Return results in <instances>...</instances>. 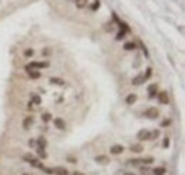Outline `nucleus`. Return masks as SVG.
Returning a JSON list of instances; mask_svg holds the SVG:
<instances>
[{"label":"nucleus","mask_w":185,"mask_h":175,"mask_svg":"<svg viewBox=\"0 0 185 175\" xmlns=\"http://www.w3.org/2000/svg\"><path fill=\"white\" fill-rule=\"evenodd\" d=\"M23 161L27 162V164H30L32 167H34V168H37V170H41V171H43V168H44L43 161H40L36 155H33V154H30V152H27V154L23 155Z\"/></svg>","instance_id":"obj_1"},{"label":"nucleus","mask_w":185,"mask_h":175,"mask_svg":"<svg viewBox=\"0 0 185 175\" xmlns=\"http://www.w3.org/2000/svg\"><path fill=\"white\" fill-rule=\"evenodd\" d=\"M43 172L47 175H70V171L64 167H53V168H43Z\"/></svg>","instance_id":"obj_2"},{"label":"nucleus","mask_w":185,"mask_h":175,"mask_svg":"<svg viewBox=\"0 0 185 175\" xmlns=\"http://www.w3.org/2000/svg\"><path fill=\"white\" fill-rule=\"evenodd\" d=\"M143 115L145 118H148V120H155V118L159 117V110L157 107H148L147 110H144Z\"/></svg>","instance_id":"obj_3"},{"label":"nucleus","mask_w":185,"mask_h":175,"mask_svg":"<svg viewBox=\"0 0 185 175\" xmlns=\"http://www.w3.org/2000/svg\"><path fill=\"white\" fill-rule=\"evenodd\" d=\"M94 162L98 164V165H108L111 162V160H110V157L106 155V154H98V155L94 157Z\"/></svg>","instance_id":"obj_4"},{"label":"nucleus","mask_w":185,"mask_h":175,"mask_svg":"<svg viewBox=\"0 0 185 175\" xmlns=\"http://www.w3.org/2000/svg\"><path fill=\"white\" fill-rule=\"evenodd\" d=\"M137 139L138 141H151V130L143 128L137 132Z\"/></svg>","instance_id":"obj_5"},{"label":"nucleus","mask_w":185,"mask_h":175,"mask_svg":"<svg viewBox=\"0 0 185 175\" xmlns=\"http://www.w3.org/2000/svg\"><path fill=\"white\" fill-rule=\"evenodd\" d=\"M27 67L33 68V70H40V68H48L50 63L48 61H32L30 64H27Z\"/></svg>","instance_id":"obj_6"},{"label":"nucleus","mask_w":185,"mask_h":175,"mask_svg":"<svg viewBox=\"0 0 185 175\" xmlns=\"http://www.w3.org/2000/svg\"><path fill=\"white\" fill-rule=\"evenodd\" d=\"M148 98H155L157 95H158V93H159V90H158V84L157 83H152V84H149L148 86Z\"/></svg>","instance_id":"obj_7"},{"label":"nucleus","mask_w":185,"mask_h":175,"mask_svg":"<svg viewBox=\"0 0 185 175\" xmlns=\"http://www.w3.org/2000/svg\"><path fill=\"white\" fill-rule=\"evenodd\" d=\"M124 151H125V148H124V145H121V144H114V145L110 147L111 155H121Z\"/></svg>","instance_id":"obj_8"},{"label":"nucleus","mask_w":185,"mask_h":175,"mask_svg":"<svg viewBox=\"0 0 185 175\" xmlns=\"http://www.w3.org/2000/svg\"><path fill=\"white\" fill-rule=\"evenodd\" d=\"M24 70H26V73H27V76L32 78V80H38L40 77H41V73L38 71V70H33V68H30V67H24Z\"/></svg>","instance_id":"obj_9"},{"label":"nucleus","mask_w":185,"mask_h":175,"mask_svg":"<svg viewBox=\"0 0 185 175\" xmlns=\"http://www.w3.org/2000/svg\"><path fill=\"white\" fill-rule=\"evenodd\" d=\"M157 98H158L159 104L167 105V104L170 103V97H168V93H167V91H159V93H158V95H157Z\"/></svg>","instance_id":"obj_10"},{"label":"nucleus","mask_w":185,"mask_h":175,"mask_svg":"<svg viewBox=\"0 0 185 175\" xmlns=\"http://www.w3.org/2000/svg\"><path fill=\"white\" fill-rule=\"evenodd\" d=\"M53 125H54L57 130H60V131H64V130H66V123H64V120L60 118V117L53 118Z\"/></svg>","instance_id":"obj_11"},{"label":"nucleus","mask_w":185,"mask_h":175,"mask_svg":"<svg viewBox=\"0 0 185 175\" xmlns=\"http://www.w3.org/2000/svg\"><path fill=\"white\" fill-rule=\"evenodd\" d=\"M145 81H147V80H145L144 74H137L135 77H133V80H131V84H133V86H143Z\"/></svg>","instance_id":"obj_12"},{"label":"nucleus","mask_w":185,"mask_h":175,"mask_svg":"<svg viewBox=\"0 0 185 175\" xmlns=\"http://www.w3.org/2000/svg\"><path fill=\"white\" fill-rule=\"evenodd\" d=\"M33 124H34V117H33V115H27V117L23 120V124H22V125H23V130L27 131V130H30V127H32Z\"/></svg>","instance_id":"obj_13"},{"label":"nucleus","mask_w":185,"mask_h":175,"mask_svg":"<svg viewBox=\"0 0 185 175\" xmlns=\"http://www.w3.org/2000/svg\"><path fill=\"white\" fill-rule=\"evenodd\" d=\"M130 151H131V152H134V154H141V152H144V147H143L140 142H137V144H131V145H130Z\"/></svg>","instance_id":"obj_14"},{"label":"nucleus","mask_w":185,"mask_h":175,"mask_svg":"<svg viewBox=\"0 0 185 175\" xmlns=\"http://www.w3.org/2000/svg\"><path fill=\"white\" fill-rule=\"evenodd\" d=\"M48 83L50 84H54V86H60V87L66 84V81L63 78H60V77H50L48 78Z\"/></svg>","instance_id":"obj_15"},{"label":"nucleus","mask_w":185,"mask_h":175,"mask_svg":"<svg viewBox=\"0 0 185 175\" xmlns=\"http://www.w3.org/2000/svg\"><path fill=\"white\" fill-rule=\"evenodd\" d=\"M137 94L135 93H131V94H128L127 97H125V103L128 104V105H133V104H135L137 103Z\"/></svg>","instance_id":"obj_16"},{"label":"nucleus","mask_w":185,"mask_h":175,"mask_svg":"<svg viewBox=\"0 0 185 175\" xmlns=\"http://www.w3.org/2000/svg\"><path fill=\"white\" fill-rule=\"evenodd\" d=\"M125 164H127V165L138 167V165H141V157H137V158H128V160L125 161Z\"/></svg>","instance_id":"obj_17"},{"label":"nucleus","mask_w":185,"mask_h":175,"mask_svg":"<svg viewBox=\"0 0 185 175\" xmlns=\"http://www.w3.org/2000/svg\"><path fill=\"white\" fill-rule=\"evenodd\" d=\"M30 103H33L34 105H40L41 104V97L36 93H32L30 94Z\"/></svg>","instance_id":"obj_18"},{"label":"nucleus","mask_w":185,"mask_h":175,"mask_svg":"<svg viewBox=\"0 0 185 175\" xmlns=\"http://www.w3.org/2000/svg\"><path fill=\"white\" fill-rule=\"evenodd\" d=\"M36 145L37 147H40V148H46L47 147V139H46V137L44 135H40L38 138L36 139Z\"/></svg>","instance_id":"obj_19"},{"label":"nucleus","mask_w":185,"mask_h":175,"mask_svg":"<svg viewBox=\"0 0 185 175\" xmlns=\"http://www.w3.org/2000/svg\"><path fill=\"white\" fill-rule=\"evenodd\" d=\"M37 158H38L40 161H44V160L47 158L46 148H40V147H37Z\"/></svg>","instance_id":"obj_20"},{"label":"nucleus","mask_w":185,"mask_h":175,"mask_svg":"<svg viewBox=\"0 0 185 175\" xmlns=\"http://www.w3.org/2000/svg\"><path fill=\"white\" fill-rule=\"evenodd\" d=\"M152 175H167V168L165 167H155L152 168Z\"/></svg>","instance_id":"obj_21"},{"label":"nucleus","mask_w":185,"mask_h":175,"mask_svg":"<svg viewBox=\"0 0 185 175\" xmlns=\"http://www.w3.org/2000/svg\"><path fill=\"white\" fill-rule=\"evenodd\" d=\"M122 48H124L125 51H133V50L137 48V43H134V42H125L124 46H122Z\"/></svg>","instance_id":"obj_22"},{"label":"nucleus","mask_w":185,"mask_h":175,"mask_svg":"<svg viewBox=\"0 0 185 175\" xmlns=\"http://www.w3.org/2000/svg\"><path fill=\"white\" fill-rule=\"evenodd\" d=\"M118 26H120V29H121V32H124V33H130L131 32V29H130V26L125 23V21H122V20H120L118 23H117Z\"/></svg>","instance_id":"obj_23"},{"label":"nucleus","mask_w":185,"mask_h":175,"mask_svg":"<svg viewBox=\"0 0 185 175\" xmlns=\"http://www.w3.org/2000/svg\"><path fill=\"white\" fill-rule=\"evenodd\" d=\"M154 157H141V165H151L154 164Z\"/></svg>","instance_id":"obj_24"},{"label":"nucleus","mask_w":185,"mask_h":175,"mask_svg":"<svg viewBox=\"0 0 185 175\" xmlns=\"http://www.w3.org/2000/svg\"><path fill=\"white\" fill-rule=\"evenodd\" d=\"M53 120V115L50 114V113H43L41 114V121L43 123H48V121H51Z\"/></svg>","instance_id":"obj_25"},{"label":"nucleus","mask_w":185,"mask_h":175,"mask_svg":"<svg viewBox=\"0 0 185 175\" xmlns=\"http://www.w3.org/2000/svg\"><path fill=\"white\" fill-rule=\"evenodd\" d=\"M51 54H53V48H50V47H46V48L41 50V56H43V57H48V56H51Z\"/></svg>","instance_id":"obj_26"},{"label":"nucleus","mask_w":185,"mask_h":175,"mask_svg":"<svg viewBox=\"0 0 185 175\" xmlns=\"http://www.w3.org/2000/svg\"><path fill=\"white\" fill-rule=\"evenodd\" d=\"M23 56L27 57V58H30V57L34 56V50H33V48H26V50L23 51Z\"/></svg>","instance_id":"obj_27"},{"label":"nucleus","mask_w":185,"mask_h":175,"mask_svg":"<svg viewBox=\"0 0 185 175\" xmlns=\"http://www.w3.org/2000/svg\"><path fill=\"white\" fill-rule=\"evenodd\" d=\"M159 135H161L159 130H154V131H151V139H157V138H159Z\"/></svg>","instance_id":"obj_28"},{"label":"nucleus","mask_w":185,"mask_h":175,"mask_svg":"<svg viewBox=\"0 0 185 175\" xmlns=\"http://www.w3.org/2000/svg\"><path fill=\"white\" fill-rule=\"evenodd\" d=\"M125 34H127V33H124V32H120V33H117V36H115V40H117V42H121V40H124Z\"/></svg>","instance_id":"obj_29"},{"label":"nucleus","mask_w":185,"mask_h":175,"mask_svg":"<svg viewBox=\"0 0 185 175\" xmlns=\"http://www.w3.org/2000/svg\"><path fill=\"white\" fill-rule=\"evenodd\" d=\"M75 4L78 9H83L85 4H87V0H75Z\"/></svg>","instance_id":"obj_30"},{"label":"nucleus","mask_w":185,"mask_h":175,"mask_svg":"<svg viewBox=\"0 0 185 175\" xmlns=\"http://www.w3.org/2000/svg\"><path fill=\"white\" fill-rule=\"evenodd\" d=\"M100 4H101V3H100V0H96V1L93 3V6H91V10H93V11L98 10V9H100Z\"/></svg>","instance_id":"obj_31"},{"label":"nucleus","mask_w":185,"mask_h":175,"mask_svg":"<svg viewBox=\"0 0 185 175\" xmlns=\"http://www.w3.org/2000/svg\"><path fill=\"white\" fill-rule=\"evenodd\" d=\"M151 76H152V68H151V67H147V70H145V74H144L145 80H148Z\"/></svg>","instance_id":"obj_32"},{"label":"nucleus","mask_w":185,"mask_h":175,"mask_svg":"<svg viewBox=\"0 0 185 175\" xmlns=\"http://www.w3.org/2000/svg\"><path fill=\"white\" fill-rule=\"evenodd\" d=\"M162 147H164V148H168V147H170V138H167V137L164 138V141H162Z\"/></svg>","instance_id":"obj_33"},{"label":"nucleus","mask_w":185,"mask_h":175,"mask_svg":"<svg viewBox=\"0 0 185 175\" xmlns=\"http://www.w3.org/2000/svg\"><path fill=\"white\" fill-rule=\"evenodd\" d=\"M140 46H141V48H143V51H144V54H145V57H148L149 54H148V50H147V47L144 46V43H141V42H140Z\"/></svg>","instance_id":"obj_34"},{"label":"nucleus","mask_w":185,"mask_h":175,"mask_svg":"<svg viewBox=\"0 0 185 175\" xmlns=\"http://www.w3.org/2000/svg\"><path fill=\"white\" fill-rule=\"evenodd\" d=\"M27 144H29V147H36V139L34 138H30Z\"/></svg>","instance_id":"obj_35"},{"label":"nucleus","mask_w":185,"mask_h":175,"mask_svg":"<svg viewBox=\"0 0 185 175\" xmlns=\"http://www.w3.org/2000/svg\"><path fill=\"white\" fill-rule=\"evenodd\" d=\"M67 161L71 162V164H74V165L77 164V158H73V157H67Z\"/></svg>","instance_id":"obj_36"},{"label":"nucleus","mask_w":185,"mask_h":175,"mask_svg":"<svg viewBox=\"0 0 185 175\" xmlns=\"http://www.w3.org/2000/svg\"><path fill=\"white\" fill-rule=\"evenodd\" d=\"M33 105H34V104L29 101V104H27V110H29V111H34V107H33Z\"/></svg>","instance_id":"obj_37"},{"label":"nucleus","mask_w":185,"mask_h":175,"mask_svg":"<svg viewBox=\"0 0 185 175\" xmlns=\"http://www.w3.org/2000/svg\"><path fill=\"white\" fill-rule=\"evenodd\" d=\"M170 124H171L170 120H164V121L161 123V127H167V125H170Z\"/></svg>","instance_id":"obj_38"},{"label":"nucleus","mask_w":185,"mask_h":175,"mask_svg":"<svg viewBox=\"0 0 185 175\" xmlns=\"http://www.w3.org/2000/svg\"><path fill=\"white\" fill-rule=\"evenodd\" d=\"M71 175H85V174H84V172H81V171H74Z\"/></svg>","instance_id":"obj_39"},{"label":"nucleus","mask_w":185,"mask_h":175,"mask_svg":"<svg viewBox=\"0 0 185 175\" xmlns=\"http://www.w3.org/2000/svg\"><path fill=\"white\" fill-rule=\"evenodd\" d=\"M124 175H135V174H134V172H125Z\"/></svg>","instance_id":"obj_40"},{"label":"nucleus","mask_w":185,"mask_h":175,"mask_svg":"<svg viewBox=\"0 0 185 175\" xmlns=\"http://www.w3.org/2000/svg\"><path fill=\"white\" fill-rule=\"evenodd\" d=\"M23 175H32V174H23Z\"/></svg>","instance_id":"obj_41"}]
</instances>
